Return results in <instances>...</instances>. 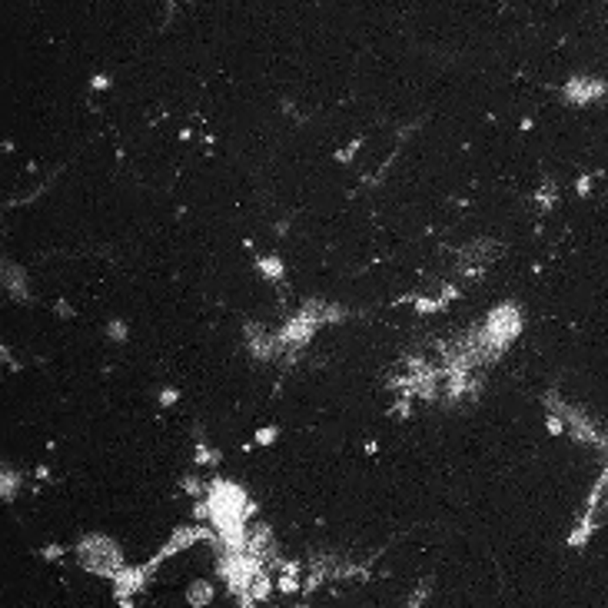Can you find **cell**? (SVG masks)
<instances>
[{"mask_svg": "<svg viewBox=\"0 0 608 608\" xmlns=\"http://www.w3.org/2000/svg\"><path fill=\"white\" fill-rule=\"evenodd\" d=\"M77 555H80V565L93 572V575H107V579H117L120 572H123V555H120V548L104 539V535H87V539H80L77 545Z\"/></svg>", "mask_w": 608, "mask_h": 608, "instance_id": "6da1fadb", "label": "cell"}, {"mask_svg": "<svg viewBox=\"0 0 608 608\" xmlns=\"http://www.w3.org/2000/svg\"><path fill=\"white\" fill-rule=\"evenodd\" d=\"M213 598H217V585H213L210 579H196L193 585L186 588V602H190L193 608L213 605Z\"/></svg>", "mask_w": 608, "mask_h": 608, "instance_id": "7a4b0ae2", "label": "cell"}, {"mask_svg": "<svg viewBox=\"0 0 608 608\" xmlns=\"http://www.w3.org/2000/svg\"><path fill=\"white\" fill-rule=\"evenodd\" d=\"M256 266H260V273L266 276V280H282V263L280 256H256Z\"/></svg>", "mask_w": 608, "mask_h": 608, "instance_id": "3957f363", "label": "cell"}, {"mask_svg": "<svg viewBox=\"0 0 608 608\" xmlns=\"http://www.w3.org/2000/svg\"><path fill=\"white\" fill-rule=\"evenodd\" d=\"M276 592L296 595V592H303V582H300L296 575H289V572H280V575H276Z\"/></svg>", "mask_w": 608, "mask_h": 608, "instance_id": "277c9868", "label": "cell"}, {"mask_svg": "<svg viewBox=\"0 0 608 608\" xmlns=\"http://www.w3.org/2000/svg\"><path fill=\"white\" fill-rule=\"evenodd\" d=\"M3 273H7V276H3L7 289H14V296H23V276H21V269H17V266H7Z\"/></svg>", "mask_w": 608, "mask_h": 608, "instance_id": "5b68a950", "label": "cell"}, {"mask_svg": "<svg viewBox=\"0 0 608 608\" xmlns=\"http://www.w3.org/2000/svg\"><path fill=\"white\" fill-rule=\"evenodd\" d=\"M183 492H186V496H193V499H206V489H203V482H199V478H193V476L183 478Z\"/></svg>", "mask_w": 608, "mask_h": 608, "instance_id": "8992f818", "label": "cell"}, {"mask_svg": "<svg viewBox=\"0 0 608 608\" xmlns=\"http://www.w3.org/2000/svg\"><path fill=\"white\" fill-rule=\"evenodd\" d=\"M17 485H21V476H17V472H3V499L7 502L17 496Z\"/></svg>", "mask_w": 608, "mask_h": 608, "instance_id": "52a82bcc", "label": "cell"}, {"mask_svg": "<svg viewBox=\"0 0 608 608\" xmlns=\"http://www.w3.org/2000/svg\"><path fill=\"white\" fill-rule=\"evenodd\" d=\"M276 435H280V429H276V426H263L253 442H256V446H269V442H276Z\"/></svg>", "mask_w": 608, "mask_h": 608, "instance_id": "ba28073f", "label": "cell"}, {"mask_svg": "<svg viewBox=\"0 0 608 608\" xmlns=\"http://www.w3.org/2000/svg\"><path fill=\"white\" fill-rule=\"evenodd\" d=\"M107 336H110V339H117V343H123V339H127V323H120V319H117V323H110Z\"/></svg>", "mask_w": 608, "mask_h": 608, "instance_id": "9c48e42d", "label": "cell"}, {"mask_svg": "<svg viewBox=\"0 0 608 608\" xmlns=\"http://www.w3.org/2000/svg\"><path fill=\"white\" fill-rule=\"evenodd\" d=\"M40 555H44L47 562H57V559H64V545H47Z\"/></svg>", "mask_w": 608, "mask_h": 608, "instance_id": "30bf717a", "label": "cell"}, {"mask_svg": "<svg viewBox=\"0 0 608 608\" xmlns=\"http://www.w3.org/2000/svg\"><path fill=\"white\" fill-rule=\"evenodd\" d=\"M176 399H180V389H163L160 392V402H163V406H173Z\"/></svg>", "mask_w": 608, "mask_h": 608, "instance_id": "8fae6325", "label": "cell"}, {"mask_svg": "<svg viewBox=\"0 0 608 608\" xmlns=\"http://www.w3.org/2000/svg\"><path fill=\"white\" fill-rule=\"evenodd\" d=\"M57 313H60V316H73V306H66V303H57Z\"/></svg>", "mask_w": 608, "mask_h": 608, "instance_id": "7c38bea8", "label": "cell"}, {"mask_svg": "<svg viewBox=\"0 0 608 608\" xmlns=\"http://www.w3.org/2000/svg\"><path fill=\"white\" fill-rule=\"evenodd\" d=\"M117 608H133V598H120V605Z\"/></svg>", "mask_w": 608, "mask_h": 608, "instance_id": "4fadbf2b", "label": "cell"}, {"mask_svg": "<svg viewBox=\"0 0 608 608\" xmlns=\"http://www.w3.org/2000/svg\"><path fill=\"white\" fill-rule=\"evenodd\" d=\"M296 608H309V605H296Z\"/></svg>", "mask_w": 608, "mask_h": 608, "instance_id": "5bb4252c", "label": "cell"}]
</instances>
